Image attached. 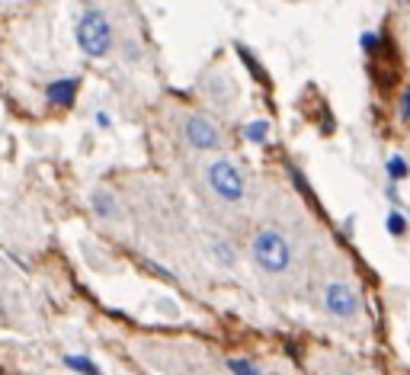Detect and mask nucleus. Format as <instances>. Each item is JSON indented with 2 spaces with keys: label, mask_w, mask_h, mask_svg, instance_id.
Listing matches in <instances>:
<instances>
[{
  "label": "nucleus",
  "mask_w": 410,
  "mask_h": 375,
  "mask_svg": "<svg viewBox=\"0 0 410 375\" xmlns=\"http://www.w3.org/2000/svg\"><path fill=\"white\" fill-rule=\"evenodd\" d=\"M96 125H100V129H109V116H106V112H96Z\"/></svg>",
  "instance_id": "nucleus-16"
},
{
  "label": "nucleus",
  "mask_w": 410,
  "mask_h": 375,
  "mask_svg": "<svg viewBox=\"0 0 410 375\" xmlns=\"http://www.w3.org/2000/svg\"><path fill=\"white\" fill-rule=\"evenodd\" d=\"M64 366L74 369V372H80V375H102L90 356H74V353H70V356H64Z\"/></svg>",
  "instance_id": "nucleus-8"
},
{
  "label": "nucleus",
  "mask_w": 410,
  "mask_h": 375,
  "mask_svg": "<svg viewBox=\"0 0 410 375\" xmlns=\"http://www.w3.org/2000/svg\"><path fill=\"white\" fill-rule=\"evenodd\" d=\"M401 116L410 119V90H404V97H401Z\"/></svg>",
  "instance_id": "nucleus-15"
},
{
  "label": "nucleus",
  "mask_w": 410,
  "mask_h": 375,
  "mask_svg": "<svg viewBox=\"0 0 410 375\" xmlns=\"http://www.w3.org/2000/svg\"><path fill=\"white\" fill-rule=\"evenodd\" d=\"M228 369H231V375H263L260 366H253L250 359H241V356L228 359Z\"/></svg>",
  "instance_id": "nucleus-10"
},
{
  "label": "nucleus",
  "mask_w": 410,
  "mask_h": 375,
  "mask_svg": "<svg viewBox=\"0 0 410 375\" xmlns=\"http://www.w3.org/2000/svg\"><path fill=\"white\" fill-rule=\"evenodd\" d=\"M205 183H209L211 196L221 199L224 206H237V202H243V196H247L243 170L224 154L211 157V161L205 164Z\"/></svg>",
  "instance_id": "nucleus-3"
},
{
  "label": "nucleus",
  "mask_w": 410,
  "mask_h": 375,
  "mask_svg": "<svg viewBox=\"0 0 410 375\" xmlns=\"http://www.w3.org/2000/svg\"><path fill=\"white\" fill-rule=\"evenodd\" d=\"M324 308L337 321H352L359 315V295L349 282H327L324 285Z\"/></svg>",
  "instance_id": "nucleus-5"
},
{
  "label": "nucleus",
  "mask_w": 410,
  "mask_h": 375,
  "mask_svg": "<svg viewBox=\"0 0 410 375\" xmlns=\"http://www.w3.org/2000/svg\"><path fill=\"white\" fill-rule=\"evenodd\" d=\"M90 208H93L100 218H115V212H119V202H115V196L109 193V189H93L90 193Z\"/></svg>",
  "instance_id": "nucleus-7"
},
{
  "label": "nucleus",
  "mask_w": 410,
  "mask_h": 375,
  "mask_svg": "<svg viewBox=\"0 0 410 375\" xmlns=\"http://www.w3.org/2000/svg\"><path fill=\"white\" fill-rule=\"evenodd\" d=\"M384 170H388L391 180H404V176H407V161H404L401 154H391L388 164H384Z\"/></svg>",
  "instance_id": "nucleus-11"
},
{
  "label": "nucleus",
  "mask_w": 410,
  "mask_h": 375,
  "mask_svg": "<svg viewBox=\"0 0 410 375\" xmlns=\"http://www.w3.org/2000/svg\"><path fill=\"white\" fill-rule=\"evenodd\" d=\"M74 39H77V48H80L87 58L100 61L106 58L109 52L115 48V29H112V20L102 7H83L80 16H77V26H74Z\"/></svg>",
  "instance_id": "nucleus-1"
},
{
  "label": "nucleus",
  "mask_w": 410,
  "mask_h": 375,
  "mask_svg": "<svg viewBox=\"0 0 410 375\" xmlns=\"http://www.w3.org/2000/svg\"><path fill=\"white\" fill-rule=\"evenodd\" d=\"M266 135H269V122H266V119H253V122L243 125V138H247V142H253V144H263V142H266Z\"/></svg>",
  "instance_id": "nucleus-9"
},
{
  "label": "nucleus",
  "mask_w": 410,
  "mask_h": 375,
  "mask_svg": "<svg viewBox=\"0 0 410 375\" xmlns=\"http://www.w3.org/2000/svg\"><path fill=\"white\" fill-rule=\"evenodd\" d=\"M77 84H80L77 78L51 80V84L45 87V97H48L51 106H70V103H74V97H77Z\"/></svg>",
  "instance_id": "nucleus-6"
},
{
  "label": "nucleus",
  "mask_w": 410,
  "mask_h": 375,
  "mask_svg": "<svg viewBox=\"0 0 410 375\" xmlns=\"http://www.w3.org/2000/svg\"><path fill=\"white\" fill-rule=\"evenodd\" d=\"M211 250H215V257H218V263H221V266H231V263H234V250H231L228 241L218 238L215 244H211Z\"/></svg>",
  "instance_id": "nucleus-13"
},
{
  "label": "nucleus",
  "mask_w": 410,
  "mask_h": 375,
  "mask_svg": "<svg viewBox=\"0 0 410 375\" xmlns=\"http://www.w3.org/2000/svg\"><path fill=\"white\" fill-rule=\"evenodd\" d=\"M179 135L183 142L189 144L192 151L199 154H215V151L224 148V135L218 129V122L205 112H186L183 116V125H179Z\"/></svg>",
  "instance_id": "nucleus-4"
},
{
  "label": "nucleus",
  "mask_w": 410,
  "mask_h": 375,
  "mask_svg": "<svg viewBox=\"0 0 410 375\" xmlns=\"http://www.w3.org/2000/svg\"><path fill=\"white\" fill-rule=\"evenodd\" d=\"M346 375H352V372H346Z\"/></svg>",
  "instance_id": "nucleus-17"
},
{
  "label": "nucleus",
  "mask_w": 410,
  "mask_h": 375,
  "mask_svg": "<svg viewBox=\"0 0 410 375\" xmlns=\"http://www.w3.org/2000/svg\"><path fill=\"white\" fill-rule=\"evenodd\" d=\"M384 225H388V231L394 234V238H401V234L407 231V218H404V212H397V208L388 212V221H384Z\"/></svg>",
  "instance_id": "nucleus-12"
},
{
  "label": "nucleus",
  "mask_w": 410,
  "mask_h": 375,
  "mask_svg": "<svg viewBox=\"0 0 410 375\" xmlns=\"http://www.w3.org/2000/svg\"><path fill=\"white\" fill-rule=\"evenodd\" d=\"M250 253H253V263L269 276H282L292 270V244L279 228H260L250 241Z\"/></svg>",
  "instance_id": "nucleus-2"
},
{
  "label": "nucleus",
  "mask_w": 410,
  "mask_h": 375,
  "mask_svg": "<svg viewBox=\"0 0 410 375\" xmlns=\"http://www.w3.org/2000/svg\"><path fill=\"white\" fill-rule=\"evenodd\" d=\"M359 42H362V48H365V52H372V48H378V33H365Z\"/></svg>",
  "instance_id": "nucleus-14"
}]
</instances>
